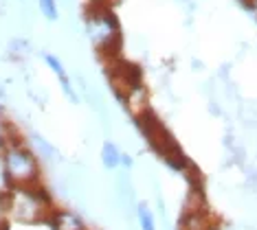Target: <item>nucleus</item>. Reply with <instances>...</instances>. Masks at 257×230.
<instances>
[{
	"label": "nucleus",
	"instance_id": "obj_1",
	"mask_svg": "<svg viewBox=\"0 0 257 230\" xmlns=\"http://www.w3.org/2000/svg\"><path fill=\"white\" fill-rule=\"evenodd\" d=\"M9 213L22 223H38L49 221L51 213V197L40 184L18 186L9 191Z\"/></svg>",
	"mask_w": 257,
	"mask_h": 230
},
{
	"label": "nucleus",
	"instance_id": "obj_2",
	"mask_svg": "<svg viewBox=\"0 0 257 230\" xmlns=\"http://www.w3.org/2000/svg\"><path fill=\"white\" fill-rule=\"evenodd\" d=\"M3 171L5 180L9 186H33L40 180V164L38 158L31 149H27L25 145L14 143L3 149Z\"/></svg>",
	"mask_w": 257,
	"mask_h": 230
},
{
	"label": "nucleus",
	"instance_id": "obj_3",
	"mask_svg": "<svg viewBox=\"0 0 257 230\" xmlns=\"http://www.w3.org/2000/svg\"><path fill=\"white\" fill-rule=\"evenodd\" d=\"M88 27H90V35L95 40V44L99 46V51H103L106 55H114L121 46V35H119V27L116 20L110 16L108 9H99L95 14L88 16Z\"/></svg>",
	"mask_w": 257,
	"mask_h": 230
},
{
	"label": "nucleus",
	"instance_id": "obj_4",
	"mask_svg": "<svg viewBox=\"0 0 257 230\" xmlns=\"http://www.w3.org/2000/svg\"><path fill=\"white\" fill-rule=\"evenodd\" d=\"M112 86L116 88L119 97H127L132 90L141 88V68L134 66V64H127V62H119L112 70Z\"/></svg>",
	"mask_w": 257,
	"mask_h": 230
},
{
	"label": "nucleus",
	"instance_id": "obj_5",
	"mask_svg": "<svg viewBox=\"0 0 257 230\" xmlns=\"http://www.w3.org/2000/svg\"><path fill=\"white\" fill-rule=\"evenodd\" d=\"M178 230H213L209 210H185L178 219Z\"/></svg>",
	"mask_w": 257,
	"mask_h": 230
},
{
	"label": "nucleus",
	"instance_id": "obj_6",
	"mask_svg": "<svg viewBox=\"0 0 257 230\" xmlns=\"http://www.w3.org/2000/svg\"><path fill=\"white\" fill-rule=\"evenodd\" d=\"M49 226L53 230H86V223L79 215L71 210H53L49 217Z\"/></svg>",
	"mask_w": 257,
	"mask_h": 230
},
{
	"label": "nucleus",
	"instance_id": "obj_7",
	"mask_svg": "<svg viewBox=\"0 0 257 230\" xmlns=\"http://www.w3.org/2000/svg\"><path fill=\"white\" fill-rule=\"evenodd\" d=\"M101 162L106 169H116L121 162H123V153L114 143H103L101 147Z\"/></svg>",
	"mask_w": 257,
	"mask_h": 230
},
{
	"label": "nucleus",
	"instance_id": "obj_8",
	"mask_svg": "<svg viewBox=\"0 0 257 230\" xmlns=\"http://www.w3.org/2000/svg\"><path fill=\"white\" fill-rule=\"evenodd\" d=\"M137 219H139V228L141 230H156V217L145 202L137 204Z\"/></svg>",
	"mask_w": 257,
	"mask_h": 230
},
{
	"label": "nucleus",
	"instance_id": "obj_9",
	"mask_svg": "<svg viewBox=\"0 0 257 230\" xmlns=\"http://www.w3.org/2000/svg\"><path fill=\"white\" fill-rule=\"evenodd\" d=\"M33 145H36V151L40 153V156H44V158H55V149L53 147H51L49 143H46V140L42 138V136H38V134H33ZM33 151V153H36Z\"/></svg>",
	"mask_w": 257,
	"mask_h": 230
},
{
	"label": "nucleus",
	"instance_id": "obj_10",
	"mask_svg": "<svg viewBox=\"0 0 257 230\" xmlns=\"http://www.w3.org/2000/svg\"><path fill=\"white\" fill-rule=\"evenodd\" d=\"M40 7H42V14L46 18H51V20H55V18H57V5H55V0H40Z\"/></svg>",
	"mask_w": 257,
	"mask_h": 230
},
{
	"label": "nucleus",
	"instance_id": "obj_11",
	"mask_svg": "<svg viewBox=\"0 0 257 230\" xmlns=\"http://www.w3.org/2000/svg\"><path fill=\"white\" fill-rule=\"evenodd\" d=\"M246 182H248V186H250V191L257 195V169H250L248 171V178H246Z\"/></svg>",
	"mask_w": 257,
	"mask_h": 230
},
{
	"label": "nucleus",
	"instance_id": "obj_12",
	"mask_svg": "<svg viewBox=\"0 0 257 230\" xmlns=\"http://www.w3.org/2000/svg\"><path fill=\"white\" fill-rule=\"evenodd\" d=\"M239 3H242L246 9H255L257 7V0H239Z\"/></svg>",
	"mask_w": 257,
	"mask_h": 230
}]
</instances>
